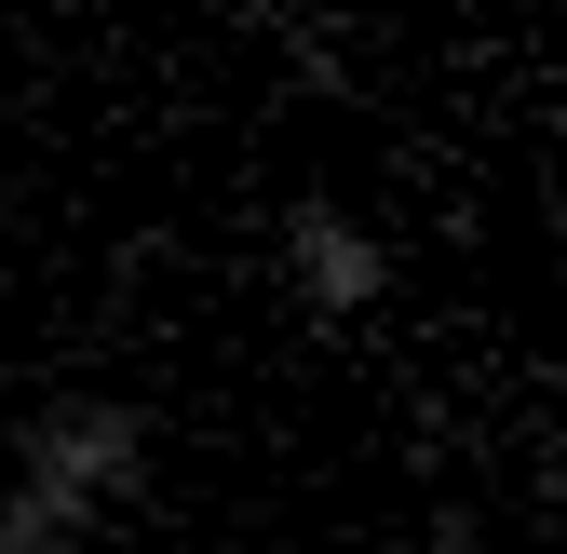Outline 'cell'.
<instances>
[{
	"label": "cell",
	"mask_w": 567,
	"mask_h": 554,
	"mask_svg": "<svg viewBox=\"0 0 567 554\" xmlns=\"http://www.w3.org/2000/svg\"><path fill=\"white\" fill-rule=\"evenodd\" d=\"M135 501H150V406L68 379L14 420L0 460V554H95Z\"/></svg>",
	"instance_id": "cell-1"
},
{
	"label": "cell",
	"mask_w": 567,
	"mask_h": 554,
	"mask_svg": "<svg viewBox=\"0 0 567 554\" xmlns=\"http://www.w3.org/2000/svg\"><path fill=\"white\" fill-rule=\"evenodd\" d=\"M270 270H284V298H298V325H324V338H351L365 311H392V244L351 217L338 189H298L270 217Z\"/></svg>",
	"instance_id": "cell-2"
},
{
	"label": "cell",
	"mask_w": 567,
	"mask_h": 554,
	"mask_svg": "<svg viewBox=\"0 0 567 554\" xmlns=\"http://www.w3.org/2000/svg\"><path fill=\"white\" fill-rule=\"evenodd\" d=\"M230 14H284V0H230Z\"/></svg>",
	"instance_id": "cell-3"
}]
</instances>
